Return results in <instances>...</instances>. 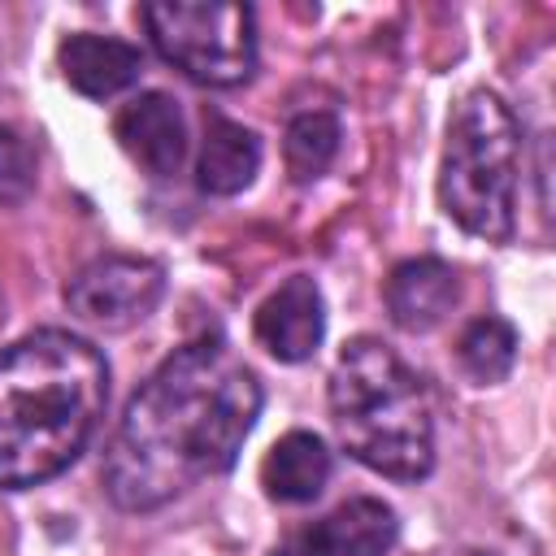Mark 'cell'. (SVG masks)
<instances>
[{
  "label": "cell",
  "mask_w": 556,
  "mask_h": 556,
  "mask_svg": "<svg viewBox=\"0 0 556 556\" xmlns=\"http://www.w3.org/2000/svg\"><path fill=\"white\" fill-rule=\"evenodd\" d=\"M261 417V382L239 352L191 339L130 395L104 456V491L117 508L148 513L235 465Z\"/></svg>",
  "instance_id": "6da1fadb"
},
{
  "label": "cell",
  "mask_w": 556,
  "mask_h": 556,
  "mask_svg": "<svg viewBox=\"0 0 556 556\" xmlns=\"http://www.w3.org/2000/svg\"><path fill=\"white\" fill-rule=\"evenodd\" d=\"M109 404L100 348L70 330H35L0 348V491L56 478L78 460Z\"/></svg>",
  "instance_id": "7a4b0ae2"
},
{
  "label": "cell",
  "mask_w": 556,
  "mask_h": 556,
  "mask_svg": "<svg viewBox=\"0 0 556 556\" xmlns=\"http://www.w3.org/2000/svg\"><path fill=\"white\" fill-rule=\"evenodd\" d=\"M330 417L343 447L374 473L417 482L434 465V421L421 378L382 339H352L330 374Z\"/></svg>",
  "instance_id": "3957f363"
},
{
  "label": "cell",
  "mask_w": 556,
  "mask_h": 556,
  "mask_svg": "<svg viewBox=\"0 0 556 556\" xmlns=\"http://www.w3.org/2000/svg\"><path fill=\"white\" fill-rule=\"evenodd\" d=\"M517 174H521V130L495 91H469L452 122L439 165L443 213L478 235L508 239L517 222Z\"/></svg>",
  "instance_id": "277c9868"
},
{
  "label": "cell",
  "mask_w": 556,
  "mask_h": 556,
  "mask_svg": "<svg viewBox=\"0 0 556 556\" xmlns=\"http://www.w3.org/2000/svg\"><path fill=\"white\" fill-rule=\"evenodd\" d=\"M156 52L204 87H239L256 70V17L235 0H156L143 4Z\"/></svg>",
  "instance_id": "5b68a950"
},
{
  "label": "cell",
  "mask_w": 556,
  "mask_h": 556,
  "mask_svg": "<svg viewBox=\"0 0 556 556\" xmlns=\"http://www.w3.org/2000/svg\"><path fill=\"white\" fill-rule=\"evenodd\" d=\"M165 295V269L148 256H100L87 269H78L65 287L70 313L83 321L122 330L143 321Z\"/></svg>",
  "instance_id": "8992f818"
},
{
  "label": "cell",
  "mask_w": 556,
  "mask_h": 556,
  "mask_svg": "<svg viewBox=\"0 0 556 556\" xmlns=\"http://www.w3.org/2000/svg\"><path fill=\"white\" fill-rule=\"evenodd\" d=\"M113 135L122 143V152L152 178H169L178 174L182 156H187V126H182V113L174 104V96L165 91H143L135 96L117 122H113Z\"/></svg>",
  "instance_id": "52a82bcc"
},
{
  "label": "cell",
  "mask_w": 556,
  "mask_h": 556,
  "mask_svg": "<svg viewBox=\"0 0 556 556\" xmlns=\"http://www.w3.org/2000/svg\"><path fill=\"white\" fill-rule=\"evenodd\" d=\"M326 334V304L308 274L287 278L261 308H256V339L269 356L295 365L317 352Z\"/></svg>",
  "instance_id": "ba28073f"
},
{
  "label": "cell",
  "mask_w": 556,
  "mask_h": 556,
  "mask_svg": "<svg viewBox=\"0 0 556 556\" xmlns=\"http://www.w3.org/2000/svg\"><path fill=\"white\" fill-rule=\"evenodd\" d=\"M452 304H456V274L439 256L400 261L387 278V313L408 334L434 330L452 313Z\"/></svg>",
  "instance_id": "9c48e42d"
},
{
  "label": "cell",
  "mask_w": 556,
  "mask_h": 556,
  "mask_svg": "<svg viewBox=\"0 0 556 556\" xmlns=\"http://www.w3.org/2000/svg\"><path fill=\"white\" fill-rule=\"evenodd\" d=\"M56 61H61L65 83L91 100H109V96L126 91L130 83H139V70H143L139 48L109 39V35H91V30L70 35L61 43Z\"/></svg>",
  "instance_id": "30bf717a"
},
{
  "label": "cell",
  "mask_w": 556,
  "mask_h": 556,
  "mask_svg": "<svg viewBox=\"0 0 556 556\" xmlns=\"http://www.w3.org/2000/svg\"><path fill=\"white\" fill-rule=\"evenodd\" d=\"M395 534H400L395 513L374 495H356L339 504L330 517H321L308 530L317 556H387Z\"/></svg>",
  "instance_id": "8fae6325"
},
{
  "label": "cell",
  "mask_w": 556,
  "mask_h": 556,
  "mask_svg": "<svg viewBox=\"0 0 556 556\" xmlns=\"http://www.w3.org/2000/svg\"><path fill=\"white\" fill-rule=\"evenodd\" d=\"M256 169H261V139L222 113L204 117V143H200V161H195L200 191L239 195L256 178Z\"/></svg>",
  "instance_id": "7c38bea8"
},
{
  "label": "cell",
  "mask_w": 556,
  "mask_h": 556,
  "mask_svg": "<svg viewBox=\"0 0 556 556\" xmlns=\"http://www.w3.org/2000/svg\"><path fill=\"white\" fill-rule=\"evenodd\" d=\"M330 482V452L317 434L291 430L261 460V486L278 504H308Z\"/></svg>",
  "instance_id": "4fadbf2b"
},
{
  "label": "cell",
  "mask_w": 556,
  "mask_h": 556,
  "mask_svg": "<svg viewBox=\"0 0 556 556\" xmlns=\"http://www.w3.org/2000/svg\"><path fill=\"white\" fill-rule=\"evenodd\" d=\"M339 117L326 113V109H308V113H295L287 122V135H282V156H287V174L295 182H317L334 152H339Z\"/></svg>",
  "instance_id": "5bb4252c"
},
{
  "label": "cell",
  "mask_w": 556,
  "mask_h": 556,
  "mask_svg": "<svg viewBox=\"0 0 556 556\" xmlns=\"http://www.w3.org/2000/svg\"><path fill=\"white\" fill-rule=\"evenodd\" d=\"M456 356H460V369L478 387L504 382L508 369H513V361H517V330L504 317H478V321H469L460 330Z\"/></svg>",
  "instance_id": "9a60e30c"
},
{
  "label": "cell",
  "mask_w": 556,
  "mask_h": 556,
  "mask_svg": "<svg viewBox=\"0 0 556 556\" xmlns=\"http://www.w3.org/2000/svg\"><path fill=\"white\" fill-rule=\"evenodd\" d=\"M35 187V156L22 135L0 126V200H22Z\"/></svg>",
  "instance_id": "2e32d148"
},
{
  "label": "cell",
  "mask_w": 556,
  "mask_h": 556,
  "mask_svg": "<svg viewBox=\"0 0 556 556\" xmlns=\"http://www.w3.org/2000/svg\"><path fill=\"white\" fill-rule=\"evenodd\" d=\"M269 556H317V547H313V539H308V530H300V534H291L287 543H278Z\"/></svg>",
  "instance_id": "e0dca14e"
}]
</instances>
